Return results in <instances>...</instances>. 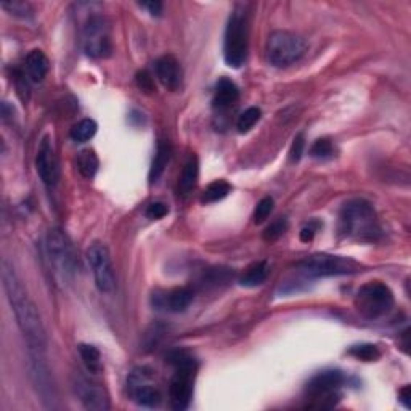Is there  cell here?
I'll return each instance as SVG.
<instances>
[{
  "label": "cell",
  "instance_id": "ba28073f",
  "mask_svg": "<svg viewBox=\"0 0 411 411\" xmlns=\"http://www.w3.org/2000/svg\"><path fill=\"white\" fill-rule=\"evenodd\" d=\"M47 254L50 262L63 279H71L76 275L77 259L74 254L73 245L66 236V233L60 228H51L47 233Z\"/></svg>",
  "mask_w": 411,
  "mask_h": 411
},
{
  "label": "cell",
  "instance_id": "484cf974",
  "mask_svg": "<svg viewBox=\"0 0 411 411\" xmlns=\"http://www.w3.org/2000/svg\"><path fill=\"white\" fill-rule=\"evenodd\" d=\"M97 123L93 119H82L73 125L71 138L77 143H86L97 134Z\"/></svg>",
  "mask_w": 411,
  "mask_h": 411
},
{
  "label": "cell",
  "instance_id": "5b68a950",
  "mask_svg": "<svg viewBox=\"0 0 411 411\" xmlns=\"http://www.w3.org/2000/svg\"><path fill=\"white\" fill-rule=\"evenodd\" d=\"M306 53V42L301 36L289 31H275L269 36L265 45L267 62L277 68L291 66Z\"/></svg>",
  "mask_w": 411,
  "mask_h": 411
},
{
  "label": "cell",
  "instance_id": "5bb4252c",
  "mask_svg": "<svg viewBox=\"0 0 411 411\" xmlns=\"http://www.w3.org/2000/svg\"><path fill=\"white\" fill-rule=\"evenodd\" d=\"M73 387L76 395L81 400V403L86 406L87 410L93 411H106L110 410V397L106 394V390L101 386L90 382L87 377L82 375H74L73 377Z\"/></svg>",
  "mask_w": 411,
  "mask_h": 411
},
{
  "label": "cell",
  "instance_id": "d4e9b609",
  "mask_svg": "<svg viewBox=\"0 0 411 411\" xmlns=\"http://www.w3.org/2000/svg\"><path fill=\"white\" fill-rule=\"evenodd\" d=\"M77 171L84 179H93L98 171V158L92 149H84L77 154Z\"/></svg>",
  "mask_w": 411,
  "mask_h": 411
},
{
  "label": "cell",
  "instance_id": "44dd1931",
  "mask_svg": "<svg viewBox=\"0 0 411 411\" xmlns=\"http://www.w3.org/2000/svg\"><path fill=\"white\" fill-rule=\"evenodd\" d=\"M198 175H199V162L198 158L195 154H191L186 161V164L182 171L180 180H179V190L182 191V195H188L191 190L196 186V182H198Z\"/></svg>",
  "mask_w": 411,
  "mask_h": 411
},
{
  "label": "cell",
  "instance_id": "30bf717a",
  "mask_svg": "<svg viewBox=\"0 0 411 411\" xmlns=\"http://www.w3.org/2000/svg\"><path fill=\"white\" fill-rule=\"evenodd\" d=\"M44 350L29 347V375L40 400L44 401L47 408H55L57 401V389H55L53 377H51L50 368L42 357Z\"/></svg>",
  "mask_w": 411,
  "mask_h": 411
},
{
  "label": "cell",
  "instance_id": "1f68e13d",
  "mask_svg": "<svg viewBox=\"0 0 411 411\" xmlns=\"http://www.w3.org/2000/svg\"><path fill=\"white\" fill-rule=\"evenodd\" d=\"M310 154L314 158H329L334 154V147L328 138H320L310 148Z\"/></svg>",
  "mask_w": 411,
  "mask_h": 411
},
{
  "label": "cell",
  "instance_id": "7c38bea8",
  "mask_svg": "<svg viewBox=\"0 0 411 411\" xmlns=\"http://www.w3.org/2000/svg\"><path fill=\"white\" fill-rule=\"evenodd\" d=\"M87 260L93 272L97 288L101 292H113L116 286V278L108 247L100 245V242L92 245L87 249Z\"/></svg>",
  "mask_w": 411,
  "mask_h": 411
},
{
  "label": "cell",
  "instance_id": "7402d4cb",
  "mask_svg": "<svg viewBox=\"0 0 411 411\" xmlns=\"http://www.w3.org/2000/svg\"><path fill=\"white\" fill-rule=\"evenodd\" d=\"M269 277L267 262H256L246 270L245 275L240 278V284L246 288H256L262 284Z\"/></svg>",
  "mask_w": 411,
  "mask_h": 411
},
{
  "label": "cell",
  "instance_id": "6da1fadb",
  "mask_svg": "<svg viewBox=\"0 0 411 411\" xmlns=\"http://www.w3.org/2000/svg\"><path fill=\"white\" fill-rule=\"evenodd\" d=\"M2 279L8 302H10L13 314H15L18 328L26 338L29 347L45 350L47 336L39 310H37L36 303L27 296L15 269H13V265L8 264V260H3L2 264Z\"/></svg>",
  "mask_w": 411,
  "mask_h": 411
},
{
  "label": "cell",
  "instance_id": "8d00e7d4",
  "mask_svg": "<svg viewBox=\"0 0 411 411\" xmlns=\"http://www.w3.org/2000/svg\"><path fill=\"white\" fill-rule=\"evenodd\" d=\"M140 7L147 8L151 16H161L162 15V3L161 2H143V3H140Z\"/></svg>",
  "mask_w": 411,
  "mask_h": 411
},
{
  "label": "cell",
  "instance_id": "52a82bcc",
  "mask_svg": "<svg viewBox=\"0 0 411 411\" xmlns=\"http://www.w3.org/2000/svg\"><path fill=\"white\" fill-rule=\"evenodd\" d=\"M299 272L308 278L338 277V275L357 273L362 265L353 259L333 254H314L299 262Z\"/></svg>",
  "mask_w": 411,
  "mask_h": 411
},
{
  "label": "cell",
  "instance_id": "8992f818",
  "mask_svg": "<svg viewBox=\"0 0 411 411\" xmlns=\"http://www.w3.org/2000/svg\"><path fill=\"white\" fill-rule=\"evenodd\" d=\"M355 307L368 320H376L389 314L394 307V294L381 282H370L358 289Z\"/></svg>",
  "mask_w": 411,
  "mask_h": 411
},
{
  "label": "cell",
  "instance_id": "9a60e30c",
  "mask_svg": "<svg viewBox=\"0 0 411 411\" xmlns=\"http://www.w3.org/2000/svg\"><path fill=\"white\" fill-rule=\"evenodd\" d=\"M36 169L40 180L47 186H55L60 180V164L55 154L53 145L50 142V137H44L37 149L36 156Z\"/></svg>",
  "mask_w": 411,
  "mask_h": 411
},
{
  "label": "cell",
  "instance_id": "74e56055",
  "mask_svg": "<svg viewBox=\"0 0 411 411\" xmlns=\"http://www.w3.org/2000/svg\"><path fill=\"white\" fill-rule=\"evenodd\" d=\"M410 394H411L410 386H405L403 389H401L399 392V401H401V403H403L405 408H410V406H411V403H410Z\"/></svg>",
  "mask_w": 411,
  "mask_h": 411
},
{
  "label": "cell",
  "instance_id": "9c48e42d",
  "mask_svg": "<svg viewBox=\"0 0 411 411\" xmlns=\"http://www.w3.org/2000/svg\"><path fill=\"white\" fill-rule=\"evenodd\" d=\"M84 50L92 58H108L113 51L110 23L103 15L87 18L82 32Z\"/></svg>",
  "mask_w": 411,
  "mask_h": 411
},
{
  "label": "cell",
  "instance_id": "4316f807",
  "mask_svg": "<svg viewBox=\"0 0 411 411\" xmlns=\"http://www.w3.org/2000/svg\"><path fill=\"white\" fill-rule=\"evenodd\" d=\"M260 116H262V111H260L259 108H256V106L247 108L245 113L240 114V118H238V121H236L238 132H241V134L249 132V130L254 127L257 123H259Z\"/></svg>",
  "mask_w": 411,
  "mask_h": 411
},
{
  "label": "cell",
  "instance_id": "d6986e66",
  "mask_svg": "<svg viewBox=\"0 0 411 411\" xmlns=\"http://www.w3.org/2000/svg\"><path fill=\"white\" fill-rule=\"evenodd\" d=\"M26 71L32 82H42L49 73V58L42 50H31L26 57Z\"/></svg>",
  "mask_w": 411,
  "mask_h": 411
},
{
  "label": "cell",
  "instance_id": "4dcf8cb0",
  "mask_svg": "<svg viewBox=\"0 0 411 411\" xmlns=\"http://www.w3.org/2000/svg\"><path fill=\"white\" fill-rule=\"evenodd\" d=\"M273 206H275V201H273V198H270V196H265V198L260 199L256 206L254 222L256 223H262V222L267 221V217L273 211Z\"/></svg>",
  "mask_w": 411,
  "mask_h": 411
},
{
  "label": "cell",
  "instance_id": "83f0119b",
  "mask_svg": "<svg viewBox=\"0 0 411 411\" xmlns=\"http://www.w3.org/2000/svg\"><path fill=\"white\" fill-rule=\"evenodd\" d=\"M349 355L362 360V362H376L381 357V352L375 344H358L350 347Z\"/></svg>",
  "mask_w": 411,
  "mask_h": 411
},
{
  "label": "cell",
  "instance_id": "8fae6325",
  "mask_svg": "<svg viewBox=\"0 0 411 411\" xmlns=\"http://www.w3.org/2000/svg\"><path fill=\"white\" fill-rule=\"evenodd\" d=\"M342 384L344 375L339 370L321 371L308 381L307 395L312 400L319 401L316 406H321V408H323L325 401H328V406H333L339 400V389Z\"/></svg>",
  "mask_w": 411,
  "mask_h": 411
},
{
  "label": "cell",
  "instance_id": "d590c367",
  "mask_svg": "<svg viewBox=\"0 0 411 411\" xmlns=\"http://www.w3.org/2000/svg\"><path fill=\"white\" fill-rule=\"evenodd\" d=\"M316 228H319V223H308L301 230V241L302 242H310L315 238Z\"/></svg>",
  "mask_w": 411,
  "mask_h": 411
},
{
  "label": "cell",
  "instance_id": "3957f363",
  "mask_svg": "<svg viewBox=\"0 0 411 411\" xmlns=\"http://www.w3.org/2000/svg\"><path fill=\"white\" fill-rule=\"evenodd\" d=\"M249 47V13L245 7H236L228 18L225 39H223V58L232 68H240L246 62Z\"/></svg>",
  "mask_w": 411,
  "mask_h": 411
},
{
  "label": "cell",
  "instance_id": "277c9868",
  "mask_svg": "<svg viewBox=\"0 0 411 411\" xmlns=\"http://www.w3.org/2000/svg\"><path fill=\"white\" fill-rule=\"evenodd\" d=\"M169 363L175 370L169 387L171 406L177 411L186 410L190 406L191 397H193L196 362L184 350H175L169 355Z\"/></svg>",
  "mask_w": 411,
  "mask_h": 411
},
{
  "label": "cell",
  "instance_id": "f546056e",
  "mask_svg": "<svg viewBox=\"0 0 411 411\" xmlns=\"http://www.w3.org/2000/svg\"><path fill=\"white\" fill-rule=\"evenodd\" d=\"M2 8L7 10L10 15L18 18H31L32 7L31 3L21 2V0H12V2H2Z\"/></svg>",
  "mask_w": 411,
  "mask_h": 411
},
{
  "label": "cell",
  "instance_id": "f1b7e54d",
  "mask_svg": "<svg viewBox=\"0 0 411 411\" xmlns=\"http://www.w3.org/2000/svg\"><path fill=\"white\" fill-rule=\"evenodd\" d=\"M288 228H289V222L286 221V219H278V221L270 223V225L265 228L264 240L267 242L277 241L284 235V233L288 232Z\"/></svg>",
  "mask_w": 411,
  "mask_h": 411
},
{
  "label": "cell",
  "instance_id": "4fadbf2b",
  "mask_svg": "<svg viewBox=\"0 0 411 411\" xmlns=\"http://www.w3.org/2000/svg\"><path fill=\"white\" fill-rule=\"evenodd\" d=\"M151 373L145 368H138L130 373L127 387L132 400L145 408H154L161 403V392L153 386Z\"/></svg>",
  "mask_w": 411,
  "mask_h": 411
},
{
  "label": "cell",
  "instance_id": "2e32d148",
  "mask_svg": "<svg viewBox=\"0 0 411 411\" xmlns=\"http://www.w3.org/2000/svg\"><path fill=\"white\" fill-rule=\"evenodd\" d=\"M154 71H156V77L166 88L172 92L179 90L182 81H184V73H182V66L175 57L164 55V57L158 58L154 63Z\"/></svg>",
  "mask_w": 411,
  "mask_h": 411
},
{
  "label": "cell",
  "instance_id": "603a6c76",
  "mask_svg": "<svg viewBox=\"0 0 411 411\" xmlns=\"http://www.w3.org/2000/svg\"><path fill=\"white\" fill-rule=\"evenodd\" d=\"M79 353H81V358L84 362V365L93 375H97V373L101 371L103 363H101V353L100 350H98L95 345L90 344H81L79 345Z\"/></svg>",
  "mask_w": 411,
  "mask_h": 411
},
{
  "label": "cell",
  "instance_id": "ac0fdd59",
  "mask_svg": "<svg viewBox=\"0 0 411 411\" xmlns=\"http://www.w3.org/2000/svg\"><path fill=\"white\" fill-rule=\"evenodd\" d=\"M238 98H240V90H238L236 84L230 79H221L216 86V92H214V108L219 111L232 108Z\"/></svg>",
  "mask_w": 411,
  "mask_h": 411
},
{
  "label": "cell",
  "instance_id": "ffe728a7",
  "mask_svg": "<svg viewBox=\"0 0 411 411\" xmlns=\"http://www.w3.org/2000/svg\"><path fill=\"white\" fill-rule=\"evenodd\" d=\"M171 160V145L161 140L158 143L156 148V154H154L153 162H151V169H149V184H156L158 180L161 179L162 174H164L167 162Z\"/></svg>",
  "mask_w": 411,
  "mask_h": 411
},
{
  "label": "cell",
  "instance_id": "e0dca14e",
  "mask_svg": "<svg viewBox=\"0 0 411 411\" xmlns=\"http://www.w3.org/2000/svg\"><path fill=\"white\" fill-rule=\"evenodd\" d=\"M193 297L195 294L190 288H177L167 292L166 296H162L161 301L156 302V306L179 314V312H184L190 307V303L193 302Z\"/></svg>",
  "mask_w": 411,
  "mask_h": 411
},
{
  "label": "cell",
  "instance_id": "d6a6232c",
  "mask_svg": "<svg viewBox=\"0 0 411 411\" xmlns=\"http://www.w3.org/2000/svg\"><path fill=\"white\" fill-rule=\"evenodd\" d=\"M167 212H169V209H167V206L164 203H151L148 206L147 209V217L151 219V221H158V219H162L164 216H167Z\"/></svg>",
  "mask_w": 411,
  "mask_h": 411
},
{
  "label": "cell",
  "instance_id": "836d02e7",
  "mask_svg": "<svg viewBox=\"0 0 411 411\" xmlns=\"http://www.w3.org/2000/svg\"><path fill=\"white\" fill-rule=\"evenodd\" d=\"M303 148H306V140H303V134H297L296 138H294L292 147H291V162H299L301 161L302 154H303Z\"/></svg>",
  "mask_w": 411,
  "mask_h": 411
},
{
  "label": "cell",
  "instance_id": "cb8c5ba5",
  "mask_svg": "<svg viewBox=\"0 0 411 411\" xmlns=\"http://www.w3.org/2000/svg\"><path fill=\"white\" fill-rule=\"evenodd\" d=\"M230 190L232 186L225 180L212 182V184L206 186L204 193L201 196V203L211 204V203H217V201H222L223 198H227L228 193H230Z\"/></svg>",
  "mask_w": 411,
  "mask_h": 411
},
{
  "label": "cell",
  "instance_id": "e575fe53",
  "mask_svg": "<svg viewBox=\"0 0 411 411\" xmlns=\"http://www.w3.org/2000/svg\"><path fill=\"white\" fill-rule=\"evenodd\" d=\"M137 86L140 90H143L145 93L154 92V81H153V77L149 76L148 71H140L137 74Z\"/></svg>",
  "mask_w": 411,
  "mask_h": 411
},
{
  "label": "cell",
  "instance_id": "7a4b0ae2",
  "mask_svg": "<svg viewBox=\"0 0 411 411\" xmlns=\"http://www.w3.org/2000/svg\"><path fill=\"white\" fill-rule=\"evenodd\" d=\"M340 235L357 241H376L381 235L373 206L365 199H352L339 214Z\"/></svg>",
  "mask_w": 411,
  "mask_h": 411
}]
</instances>
